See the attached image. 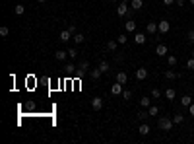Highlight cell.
Returning a JSON list of instances; mask_svg holds the SVG:
<instances>
[{"instance_id": "obj_1", "label": "cell", "mask_w": 194, "mask_h": 144, "mask_svg": "<svg viewBox=\"0 0 194 144\" xmlns=\"http://www.w3.org/2000/svg\"><path fill=\"white\" fill-rule=\"evenodd\" d=\"M173 117H159V121H157V127L161 128V131H171L173 128Z\"/></svg>"}, {"instance_id": "obj_2", "label": "cell", "mask_w": 194, "mask_h": 144, "mask_svg": "<svg viewBox=\"0 0 194 144\" xmlns=\"http://www.w3.org/2000/svg\"><path fill=\"white\" fill-rule=\"evenodd\" d=\"M128 12H130V4H128V2H120V4L117 6V14H119L120 18H126Z\"/></svg>"}, {"instance_id": "obj_3", "label": "cell", "mask_w": 194, "mask_h": 144, "mask_svg": "<svg viewBox=\"0 0 194 144\" xmlns=\"http://www.w3.org/2000/svg\"><path fill=\"white\" fill-rule=\"evenodd\" d=\"M85 74H89V62L82 61L80 64H78V76H85Z\"/></svg>"}, {"instance_id": "obj_4", "label": "cell", "mask_w": 194, "mask_h": 144, "mask_svg": "<svg viewBox=\"0 0 194 144\" xmlns=\"http://www.w3.org/2000/svg\"><path fill=\"white\" fill-rule=\"evenodd\" d=\"M157 29H159V35H165L171 29V24L167 20H161V21H157Z\"/></svg>"}, {"instance_id": "obj_5", "label": "cell", "mask_w": 194, "mask_h": 144, "mask_svg": "<svg viewBox=\"0 0 194 144\" xmlns=\"http://www.w3.org/2000/svg\"><path fill=\"white\" fill-rule=\"evenodd\" d=\"M167 53H169V49H167L165 43H159V45L155 47V55L157 56H167Z\"/></svg>"}, {"instance_id": "obj_6", "label": "cell", "mask_w": 194, "mask_h": 144, "mask_svg": "<svg viewBox=\"0 0 194 144\" xmlns=\"http://www.w3.org/2000/svg\"><path fill=\"white\" fill-rule=\"evenodd\" d=\"M91 107H93V111H101L103 109V97H93L91 99Z\"/></svg>"}, {"instance_id": "obj_7", "label": "cell", "mask_w": 194, "mask_h": 144, "mask_svg": "<svg viewBox=\"0 0 194 144\" xmlns=\"http://www.w3.org/2000/svg\"><path fill=\"white\" fill-rule=\"evenodd\" d=\"M123 86H124V84H120V82L113 84V86H111V93H113V96H120V93L124 92V90H123Z\"/></svg>"}, {"instance_id": "obj_8", "label": "cell", "mask_w": 194, "mask_h": 144, "mask_svg": "<svg viewBox=\"0 0 194 144\" xmlns=\"http://www.w3.org/2000/svg\"><path fill=\"white\" fill-rule=\"evenodd\" d=\"M148 78V68H136V80H146Z\"/></svg>"}, {"instance_id": "obj_9", "label": "cell", "mask_w": 194, "mask_h": 144, "mask_svg": "<svg viewBox=\"0 0 194 144\" xmlns=\"http://www.w3.org/2000/svg\"><path fill=\"white\" fill-rule=\"evenodd\" d=\"M163 76H165V80H177V78H179V74H177V72H175L173 68H167Z\"/></svg>"}, {"instance_id": "obj_10", "label": "cell", "mask_w": 194, "mask_h": 144, "mask_svg": "<svg viewBox=\"0 0 194 144\" xmlns=\"http://www.w3.org/2000/svg\"><path fill=\"white\" fill-rule=\"evenodd\" d=\"M138 133H140L142 136H146V134L152 133V128H149V125H148V123H144V121H142V125L138 127Z\"/></svg>"}, {"instance_id": "obj_11", "label": "cell", "mask_w": 194, "mask_h": 144, "mask_svg": "<svg viewBox=\"0 0 194 144\" xmlns=\"http://www.w3.org/2000/svg\"><path fill=\"white\" fill-rule=\"evenodd\" d=\"M117 82H120V84H126L128 82V74L124 70H119L117 72Z\"/></svg>"}, {"instance_id": "obj_12", "label": "cell", "mask_w": 194, "mask_h": 144, "mask_svg": "<svg viewBox=\"0 0 194 144\" xmlns=\"http://www.w3.org/2000/svg\"><path fill=\"white\" fill-rule=\"evenodd\" d=\"M101 74H103V72L99 70V66L89 70V78H91V80H99V78H101Z\"/></svg>"}, {"instance_id": "obj_13", "label": "cell", "mask_w": 194, "mask_h": 144, "mask_svg": "<svg viewBox=\"0 0 194 144\" xmlns=\"http://www.w3.org/2000/svg\"><path fill=\"white\" fill-rule=\"evenodd\" d=\"M146 31L152 33V35H153V33H159V29H157V24H155V21H149V24L146 25Z\"/></svg>"}, {"instance_id": "obj_14", "label": "cell", "mask_w": 194, "mask_h": 144, "mask_svg": "<svg viewBox=\"0 0 194 144\" xmlns=\"http://www.w3.org/2000/svg\"><path fill=\"white\" fill-rule=\"evenodd\" d=\"M117 45H119V41H117V39L107 41V51H109V53H114V51H117Z\"/></svg>"}, {"instance_id": "obj_15", "label": "cell", "mask_w": 194, "mask_h": 144, "mask_svg": "<svg viewBox=\"0 0 194 144\" xmlns=\"http://www.w3.org/2000/svg\"><path fill=\"white\" fill-rule=\"evenodd\" d=\"M58 37H60V41H62V43H68V41L72 39V33H70L68 29H64V31H60Z\"/></svg>"}, {"instance_id": "obj_16", "label": "cell", "mask_w": 194, "mask_h": 144, "mask_svg": "<svg viewBox=\"0 0 194 144\" xmlns=\"http://www.w3.org/2000/svg\"><path fill=\"white\" fill-rule=\"evenodd\" d=\"M124 29H126V31H136V21H134L132 18H128V21L124 24Z\"/></svg>"}, {"instance_id": "obj_17", "label": "cell", "mask_w": 194, "mask_h": 144, "mask_svg": "<svg viewBox=\"0 0 194 144\" xmlns=\"http://www.w3.org/2000/svg\"><path fill=\"white\" fill-rule=\"evenodd\" d=\"M165 97H167L169 101H173V99L177 97V92H175L173 88H167V90H165Z\"/></svg>"}, {"instance_id": "obj_18", "label": "cell", "mask_w": 194, "mask_h": 144, "mask_svg": "<svg viewBox=\"0 0 194 144\" xmlns=\"http://www.w3.org/2000/svg\"><path fill=\"white\" fill-rule=\"evenodd\" d=\"M54 59H56V61H64V59H68V51H60V49H58V51L54 53Z\"/></svg>"}, {"instance_id": "obj_19", "label": "cell", "mask_w": 194, "mask_h": 144, "mask_svg": "<svg viewBox=\"0 0 194 144\" xmlns=\"http://www.w3.org/2000/svg\"><path fill=\"white\" fill-rule=\"evenodd\" d=\"M99 70H101L103 74H107V72L111 70V64L107 62V61H101V62H99Z\"/></svg>"}, {"instance_id": "obj_20", "label": "cell", "mask_w": 194, "mask_h": 144, "mask_svg": "<svg viewBox=\"0 0 194 144\" xmlns=\"http://www.w3.org/2000/svg\"><path fill=\"white\" fill-rule=\"evenodd\" d=\"M146 35L144 33H136V37H134V41H136V45H144V43H146Z\"/></svg>"}, {"instance_id": "obj_21", "label": "cell", "mask_w": 194, "mask_h": 144, "mask_svg": "<svg viewBox=\"0 0 194 144\" xmlns=\"http://www.w3.org/2000/svg\"><path fill=\"white\" fill-rule=\"evenodd\" d=\"M144 6V0H130V8L132 10H140Z\"/></svg>"}, {"instance_id": "obj_22", "label": "cell", "mask_w": 194, "mask_h": 144, "mask_svg": "<svg viewBox=\"0 0 194 144\" xmlns=\"http://www.w3.org/2000/svg\"><path fill=\"white\" fill-rule=\"evenodd\" d=\"M177 56L175 55H167V64H169V68H173V66H177Z\"/></svg>"}, {"instance_id": "obj_23", "label": "cell", "mask_w": 194, "mask_h": 144, "mask_svg": "<svg viewBox=\"0 0 194 144\" xmlns=\"http://www.w3.org/2000/svg\"><path fill=\"white\" fill-rule=\"evenodd\" d=\"M148 117H149V113H148V111H144V109L136 113V119H138V121H146Z\"/></svg>"}, {"instance_id": "obj_24", "label": "cell", "mask_w": 194, "mask_h": 144, "mask_svg": "<svg viewBox=\"0 0 194 144\" xmlns=\"http://www.w3.org/2000/svg\"><path fill=\"white\" fill-rule=\"evenodd\" d=\"M72 39H74V43H84L85 41V35L84 33H74V35H72Z\"/></svg>"}, {"instance_id": "obj_25", "label": "cell", "mask_w": 194, "mask_h": 144, "mask_svg": "<svg viewBox=\"0 0 194 144\" xmlns=\"http://www.w3.org/2000/svg\"><path fill=\"white\" fill-rule=\"evenodd\" d=\"M181 103H183V107H188V105L192 103V97L188 96V93H186V96H183V97H181Z\"/></svg>"}, {"instance_id": "obj_26", "label": "cell", "mask_w": 194, "mask_h": 144, "mask_svg": "<svg viewBox=\"0 0 194 144\" xmlns=\"http://www.w3.org/2000/svg\"><path fill=\"white\" fill-rule=\"evenodd\" d=\"M140 105L144 107V109H148V107L152 105V99H149V97H142V99H140Z\"/></svg>"}, {"instance_id": "obj_27", "label": "cell", "mask_w": 194, "mask_h": 144, "mask_svg": "<svg viewBox=\"0 0 194 144\" xmlns=\"http://www.w3.org/2000/svg\"><path fill=\"white\" fill-rule=\"evenodd\" d=\"M183 121H184V115H181V113H179V115H173V123H175V125H181Z\"/></svg>"}, {"instance_id": "obj_28", "label": "cell", "mask_w": 194, "mask_h": 144, "mask_svg": "<svg viewBox=\"0 0 194 144\" xmlns=\"http://www.w3.org/2000/svg\"><path fill=\"white\" fill-rule=\"evenodd\" d=\"M148 113L153 117V115H157V113H159V107H157V105H149V107H148Z\"/></svg>"}, {"instance_id": "obj_29", "label": "cell", "mask_w": 194, "mask_h": 144, "mask_svg": "<svg viewBox=\"0 0 194 144\" xmlns=\"http://www.w3.org/2000/svg\"><path fill=\"white\" fill-rule=\"evenodd\" d=\"M14 12H16V16H21V14L25 12V6H24V4H18L16 8H14Z\"/></svg>"}, {"instance_id": "obj_30", "label": "cell", "mask_w": 194, "mask_h": 144, "mask_svg": "<svg viewBox=\"0 0 194 144\" xmlns=\"http://www.w3.org/2000/svg\"><path fill=\"white\" fill-rule=\"evenodd\" d=\"M123 99H124V101H130V99H132V92L130 90H124L123 92Z\"/></svg>"}, {"instance_id": "obj_31", "label": "cell", "mask_w": 194, "mask_h": 144, "mask_svg": "<svg viewBox=\"0 0 194 144\" xmlns=\"http://www.w3.org/2000/svg\"><path fill=\"white\" fill-rule=\"evenodd\" d=\"M117 41H119V45H124V43L128 41V37H126V35H124V33H120V35H119V37H117Z\"/></svg>"}, {"instance_id": "obj_32", "label": "cell", "mask_w": 194, "mask_h": 144, "mask_svg": "<svg viewBox=\"0 0 194 144\" xmlns=\"http://www.w3.org/2000/svg\"><path fill=\"white\" fill-rule=\"evenodd\" d=\"M186 39H188V43H192V45H194V27L186 33Z\"/></svg>"}, {"instance_id": "obj_33", "label": "cell", "mask_w": 194, "mask_h": 144, "mask_svg": "<svg viewBox=\"0 0 194 144\" xmlns=\"http://www.w3.org/2000/svg\"><path fill=\"white\" fill-rule=\"evenodd\" d=\"M68 56H70V59H76V56H78V51H76L74 47H70V49H68Z\"/></svg>"}, {"instance_id": "obj_34", "label": "cell", "mask_w": 194, "mask_h": 144, "mask_svg": "<svg viewBox=\"0 0 194 144\" xmlns=\"http://www.w3.org/2000/svg\"><path fill=\"white\" fill-rule=\"evenodd\" d=\"M8 33H10V29H8L6 25H2V27H0V35H2V37H8Z\"/></svg>"}, {"instance_id": "obj_35", "label": "cell", "mask_w": 194, "mask_h": 144, "mask_svg": "<svg viewBox=\"0 0 194 144\" xmlns=\"http://www.w3.org/2000/svg\"><path fill=\"white\" fill-rule=\"evenodd\" d=\"M152 97H153V99H157V97H161V92H159V90H157V88H153V90H152Z\"/></svg>"}, {"instance_id": "obj_36", "label": "cell", "mask_w": 194, "mask_h": 144, "mask_svg": "<svg viewBox=\"0 0 194 144\" xmlns=\"http://www.w3.org/2000/svg\"><path fill=\"white\" fill-rule=\"evenodd\" d=\"M186 68H188V70H194V59H192V56L186 61Z\"/></svg>"}, {"instance_id": "obj_37", "label": "cell", "mask_w": 194, "mask_h": 144, "mask_svg": "<svg viewBox=\"0 0 194 144\" xmlns=\"http://www.w3.org/2000/svg\"><path fill=\"white\" fill-rule=\"evenodd\" d=\"M66 29H68V31H70L72 35H74V33H78V31H76V25H74V24H70V25L66 27Z\"/></svg>"}, {"instance_id": "obj_38", "label": "cell", "mask_w": 194, "mask_h": 144, "mask_svg": "<svg viewBox=\"0 0 194 144\" xmlns=\"http://www.w3.org/2000/svg\"><path fill=\"white\" fill-rule=\"evenodd\" d=\"M123 59H124V56H123V53H117V55H114V61H117V62H123Z\"/></svg>"}, {"instance_id": "obj_39", "label": "cell", "mask_w": 194, "mask_h": 144, "mask_svg": "<svg viewBox=\"0 0 194 144\" xmlns=\"http://www.w3.org/2000/svg\"><path fill=\"white\" fill-rule=\"evenodd\" d=\"M188 113H190L192 117H194V103H190V105H188Z\"/></svg>"}, {"instance_id": "obj_40", "label": "cell", "mask_w": 194, "mask_h": 144, "mask_svg": "<svg viewBox=\"0 0 194 144\" xmlns=\"http://www.w3.org/2000/svg\"><path fill=\"white\" fill-rule=\"evenodd\" d=\"M64 68H66V70H70V72H72V70H74V68H78V66H74V64H66V66H64Z\"/></svg>"}, {"instance_id": "obj_41", "label": "cell", "mask_w": 194, "mask_h": 144, "mask_svg": "<svg viewBox=\"0 0 194 144\" xmlns=\"http://www.w3.org/2000/svg\"><path fill=\"white\" fill-rule=\"evenodd\" d=\"M163 4L165 6H171V4H175V0H163Z\"/></svg>"}, {"instance_id": "obj_42", "label": "cell", "mask_w": 194, "mask_h": 144, "mask_svg": "<svg viewBox=\"0 0 194 144\" xmlns=\"http://www.w3.org/2000/svg\"><path fill=\"white\" fill-rule=\"evenodd\" d=\"M175 4L177 6H184V0H175Z\"/></svg>"}, {"instance_id": "obj_43", "label": "cell", "mask_w": 194, "mask_h": 144, "mask_svg": "<svg viewBox=\"0 0 194 144\" xmlns=\"http://www.w3.org/2000/svg\"><path fill=\"white\" fill-rule=\"evenodd\" d=\"M39 2H41V4H45V2H47V0H39Z\"/></svg>"}, {"instance_id": "obj_44", "label": "cell", "mask_w": 194, "mask_h": 144, "mask_svg": "<svg viewBox=\"0 0 194 144\" xmlns=\"http://www.w3.org/2000/svg\"><path fill=\"white\" fill-rule=\"evenodd\" d=\"M188 2H190V4H192V6H194V0H188Z\"/></svg>"}, {"instance_id": "obj_45", "label": "cell", "mask_w": 194, "mask_h": 144, "mask_svg": "<svg viewBox=\"0 0 194 144\" xmlns=\"http://www.w3.org/2000/svg\"><path fill=\"white\" fill-rule=\"evenodd\" d=\"M123 2H128V4H130V0H123Z\"/></svg>"}, {"instance_id": "obj_46", "label": "cell", "mask_w": 194, "mask_h": 144, "mask_svg": "<svg viewBox=\"0 0 194 144\" xmlns=\"http://www.w3.org/2000/svg\"><path fill=\"white\" fill-rule=\"evenodd\" d=\"M111 2H119V0H111Z\"/></svg>"}, {"instance_id": "obj_47", "label": "cell", "mask_w": 194, "mask_h": 144, "mask_svg": "<svg viewBox=\"0 0 194 144\" xmlns=\"http://www.w3.org/2000/svg\"><path fill=\"white\" fill-rule=\"evenodd\" d=\"M192 59H194V51H192Z\"/></svg>"}]
</instances>
